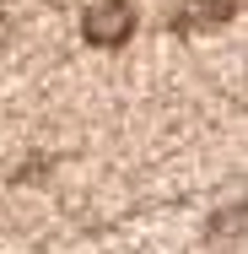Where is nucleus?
<instances>
[{
	"instance_id": "nucleus-1",
	"label": "nucleus",
	"mask_w": 248,
	"mask_h": 254,
	"mask_svg": "<svg viewBox=\"0 0 248 254\" xmlns=\"http://www.w3.org/2000/svg\"><path fill=\"white\" fill-rule=\"evenodd\" d=\"M81 33H87V44H98V49H119V44L135 33V11H130V0H98V5H87Z\"/></svg>"
},
{
	"instance_id": "nucleus-2",
	"label": "nucleus",
	"mask_w": 248,
	"mask_h": 254,
	"mask_svg": "<svg viewBox=\"0 0 248 254\" xmlns=\"http://www.w3.org/2000/svg\"><path fill=\"white\" fill-rule=\"evenodd\" d=\"M189 22H227L232 16V0H189Z\"/></svg>"
}]
</instances>
